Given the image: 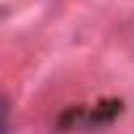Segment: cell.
<instances>
[{"instance_id": "cell-1", "label": "cell", "mask_w": 134, "mask_h": 134, "mask_svg": "<svg viewBox=\"0 0 134 134\" xmlns=\"http://www.w3.org/2000/svg\"><path fill=\"white\" fill-rule=\"evenodd\" d=\"M0 134H8V103L0 97Z\"/></svg>"}]
</instances>
